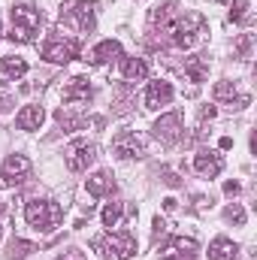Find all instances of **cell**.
I'll return each mask as SVG.
<instances>
[{"instance_id": "cell-1", "label": "cell", "mask_w": 257, "mask_h": 260, "mask_svg": "<svg viewBox=\"0 0 257 260\" xmlns=\"http://www.w3.org/2000/svg\"><path fill=\"white\" fill-rule=\"evenodd\" d=\"M157 21H160V30L170 34V43H173L176 49H182V52L194 49V46L206 37V18H203L200 12H182V15H179L173 3L157 6V9L151 12V24H157Z\"/></svg>"}, {"instance_id": "cell-2", "label": "cell", "mask_w": 257, "mask_h": 260, "mask_svg": "<svg viewBox=\"0 0 257 260\" xmlns=\"http://www.w3.org/2000/svg\"><path fill=\"white\" fill-rule=\"evenodd\" d=\"M43 27V12L27 3V0H18L12 6V30H9V40L12 43H34L37 34Z\"/></svg>"}, {"instance_id": "cell-3", "label": "cell", "mask_w": 257, "mask_h": 260, "mask_svg": "<svg viewBox=\"0 0 257 260\" xmlns=\"http://www.w3.org/2000/svg\"><path fill=\"white\" fill-rule=\"evenodd\" d=\"M24 221L40 233H52L64 221V209L55 200H30L24 206Z\"/></svg>"}, {"instance_id": "cell-4", "label": "cell", "mask_w": 257, "mask_h": 260, "mask_svg": "<svg viewBox=\"0 0 257 260\" xmlns=\"http://www.w3.org/2000/svg\"><path fill=\"white\" fill-rule=\"evenodd\" d=\"M100 260H130L136 254V236L133 233H106L94 242Z\"/></svg>"}, {"instance_id": "cell-5", "label": "cell", "mask_w": 257, "mask_h": 260, "mask_svg": "<svg viewBox=\"0 0 257 260\" xmlns=\"http://www.w3.org/2000/svg\"><path fill=\"white\" fill-rule=\"evenodd\" d=\"M61 24L79 30V34H91L94 30V3H88V0H64L61 3Z\"/></svg>"}, {"instance_id": "cell-6", "label": "cell", "mask_w": 257, "mask_h": 260, "mask_svg": "<svg viewBox=\"0 0 257 260\" xmlns=\"http://www.w3.org/2000/svg\"><path fill=\"white\" fill-rule=\"evenodd\" d=\"M94 157H97V145L88 142V139L70 142L67 151H64V160H67V170H70V173H85V170L94 164Z\"/></svg>"}, {"instance_id": "cell-7", "label": "cell", "mask_w": 257, "mask_h": 260, "mask_svg": "<svg viewBox=\"0 0 257 260\" xmlns=\"http://www.w3.org/2000/svg\"><path fill=\"white\" fill-rule=\"evenodd\" d=\"M112 154H115L118 160L142 157V154H145V136L136 133V130H121V133H115V139H112Z\"/></svg>"}, {"instance_id": "cell-8", "label": "cell", "mask_w": 257, "mask_h": 260, "mask_svg": "<svg viewBox=\"0 0 257 260\" xmlns=\"http://www.w3.org/2000/svg\"><path fill=\"white\" fill-rule=\"evenodd\" d=\"M76 55H79V43L70 40V37H52L43 46V58L49 64H70Z\"/></svg>"}, {"instance_id": "cell-9", "label": "cell", "mask_w": 257, "mask_h": 260, "mask_svg": "<svg viewBox=\"0 0 257 260\" xmlns=\"http://www.w3.org/2000/svg\"><path fill=\"white\" fill-rule=\"evenodd\" d=\"M182 130H185L182 127V112H167L154 121V136L167 145H176L182 139Z\"/></svg>"}, {"instance_id": "cell-10", "label": "cell", "mask_w": 257, "mask_h": 260, "mask_svg": "<svg viewBox=\"0 0 257 260\" xmlns=\"http://www.w3.org/2000/svg\"><path fill=\"white\" fill-rule=\"evenodd\" d=\"M173 97H176L173 85H170L167 79H154V82H148V88H145V109L170 106V103H173Z\"/></svg>"}, {"instance_id": "cell-11", "label": "cell", "mask_w": 257, "mask_h": 260, "mask_svg": "<svg viewBox=\"0 0 257 260\" xmlns=\"http://www.w3.org/2000/svg\"><path fill=\"white\" fill-rule=\"evenodd\" d=\"M61 97H64L67 106H82V103H88V100L94 97V91H91V82H88L85 76H73V79L64 85Z\"/></svg>"}, {"instance_id": "cell-12", "label": "cell", "mask_w": 257, "mask_h": 260, "mask_svg": "<svg viewBox=\"0 0 257 260\" xmlns=\"http://www.w3.org/2000/svg\"><path fill=\"white\" fill-rule=\"evenodd\" d=\"M194 170H197L200 176H206V179H215V176H221V170H224V157H221L218 151L203 148V151L194 154Z\"/></svg>"}, {"instance_id": "cell-13", "label": "cell", "mask_w": 257, "mask_h": 260, "mask_svg": "<svg viewBox=\"0 0 257 260\" xmlns=\"http://www.w3.org/2000/svg\"><path fill=\"white\" fill-rule=\"evenodd\" d=\"M212 97H215L218 103H230L233 109H245V106H248V94H239L236 82H227V79L212 88Z\"/></svg>"}, {"instance_id": "cell-14", "label": "cell", "mask_w": 257, "mask_h": 260, "mask_svg": "<svg viewBox=\"0 0 257 260\" xmlns=\"http://www.w3.org/2000/svg\"><path fill=\"white\" fill-rule=\"evenodd\" d=\"M115 58H124L118 40H103V43H97L88 52V64H94V67H103V64H109V61H115Z\"/></svg>"}, {"instance_id": "cell-15", "label": "cell", "mask_w": 257, "mask_h": 260, "mask_svg": "<svg viewBox=\"0 0 257 260\" xmlns=\"http://www.w3.org/2000/svg\"><path fill=\"white\" fill-rule=\"evenodd\" d=\"M194 257H197V242L185 239V236H176L160 254V260H194Z\"/></svg>"}, {"instance_id": "cell-16", "label": "cell", "mask_w": 257, "mask_h": 260, "mask_svg": "<svg viewBox=\"0 0 257 260\" xmlns=\"http://www.w3.org/2000/svg\"><path fill=\"white\" fill-rule=\"evenodd\" d=\"M0 170L12 179V185H18V182H24V179L30 176V160H27L24 154H9Z\"/></svg>"}, {"instance_id": "cell-17", "label": "cell", "mask_w": 257, "mask_h": 260, "mask_svg": "<svg viewBox=\"0 0 257 260\" xmlns=\"http://www.w3.org/2000/svg\"><path fill=\"white\" fill-rule=\"evenodd\" d=\"M43 121H46V109H43V106H37V103L24 106V109L15 115L18 130H40V127H43Z\"/></svg>"}, {"instance_id": "cell-18", "label": "cell", "mask_w": 257, "mask_h": 260, "mask_svg": "<svg viewBox=\"0 0 257 260\" xmlns=\"http://www.w3.org/2000/svg\"><path fill=\"white\" fill-rule=\"evenodd\" d=\"M85 188H88V194H91V197H109L112 191H115V179H112V173L100 170V173L88 176Z\"/></svg>"}, {"instance_id": "cell-19", "label": "cell", "mask_w": 257, "mask_h": 260, "mask_svg": "<svg viewBox=\"0 0 257 260\" xmlns=\"http://www.w3.org/2000/svg\"><path fill=\"white\" fill-rule=\"evenodd\" d=\"M239 257V245L227 236H218L209 242V260H236Z\"/></svg>"}, {"instance_id": "cell-20", "label": "cell", "mask_w": 257, "mask_h": 260, "mask_svg": "<svg viewBox=\"0 0 257 260\" xmlns=\"http://www.w3.org/2000/svg\"><path fill=\"white\" fill-rule=\"evenodd\" d=\"M27 73V61L24 58H0V82H18Z\"/></svg>"}, {"instance_id": "cell-21", "label": "cell", "mask_w": 257, "mask_h": 260, "mask_svg": "<svg viewBox=\"0 0 257 260\" xmlns=\"http://www.w3.org/2000/svg\"><path fill=\"white\" fill-rule=\"evenodd\" d=\"M121 76L130 82H142L148 76V64L142 58H121Z\"/></svg>"}, {"instance_id": "cell-22", "label": "cell", "mask_w": 257, "mask_h": 260, "mask_svg": "<svg viewBox=\"0 0 257 260\" xmlns=\"http://www.w3.org/2000/svg\"><path fill=\"white\" fill-rule=\"evenodd\" d=\"M30 251H37V245H34V242L12 239V242H9V251H6V257H9V260H24Z\"/></svg>"}, {"instance_id": "cell-23", "label": "cell", "mask_w": 257, "mask_h": 260, "mask_svg": "<svg viewBox=\"0 0 257 260\" xmlns=\"http://www.w3.org/2000/svg\"><path fill=\"white\" fill-rule=\"evenodd\" d=\"M121 215H124V206L121 203H109L106 209H103V215H100V221H103V227H118V221H121Z\"/></svg>"}, {"instance_id": "cell-24", "label": "cell", "mask_w": 257, "mask_h": 260, "mask_svg": "<svg viewBox=\"0 0 257 260\" xmlns=\"http://www.w3.org/2000/svg\"><path fill=\"white\" fill-rule=\"evenodd\" d=\"M224 218H227V221H233L236 227H245V209H242L239 203L227 206V209H224Z\"/></svg>"}, {"instance_id": "cell-25", "label": "cell", "mask_w": 257, "mask_h": 260, "mask_svg": "<svg viewBox=\"0 0 257 260\" xmlns=\"http://www.w3.org/2000/svg\"><path fill=\"white\" fill-rule=\"evenodd\" d=\"M245 12H248V0H236V6H233V12H230V21H242L245 18Z\"/></svg>"}, {"instance_id": "cell-26", "label": "cell", "mask_w": 257, "mask_h": 260, "mask_svg": "<svg viewBox=\"0 0 257 260\" xmlns=\"http://www.w3.org/2000/svg\"><path fill=\"white\" fill-rule=\"evenodd\" d=\"M185 73L191 76L194 82H203V79H206V67H203V64H188V67H185Z\"/></svg>"}, {"instance_id": "cell-27", "label": "cell", "mask_w": 257, "mask_h": 260, "mask_svg": "<svg viewBox=\"0 0 257 260\" xmlns=\"http://www.w3.org/2000/svg\"><path fill=\"white\" fill-rule=\"evenodd\" d=\"M58 260H85V254H82L79 248H70V251H64Z\"/></svg>"}, {"instance_id": "cell-28", "label": "cell", "mask_w": 257, "mask_h": 260, "mask_svg": "<svg viewBox=\"0 0 257 260\" xmlns=\"http://www.w3.org/2000/svg\"><path fill=\"white\" fill-rule=\"evenodd\" d=\"M239 191H242V188H239V182H227V185H224V194H227V197H236Z\"/></svg>"}, {"instance_id": "cell-29", "label": "cell", "mask_w": 257, "mask_h": 260, "mask_svg": "<svg viewBox=\"0 0 257 260\" xmlns=\"http://www.w3.org/2000/svg\"><path fill=\"white\" fill-rule=\"evenodd\" d=\"M164 182H167V185H170V188H176V185H182V182H179V176H176V173H164Z\"/></svg>"}, {"instance_id": "cell-30", "label": "cell", "mask_w": 257, "mask_h": 260, "mask_svg": "<svg viewBox=\"0 0 257 260\" xmlns=\"http://www.w3.org/2000/svg\"><path fill=\"white\" fill-rule=\"evenodd\" d=\"M0 188H15V185H12V179H9L3 170H0Z\"/></svg>"}, {"instance_id": "cell-31", "label": "cell", "mask_w": 257, "mask_h": 260, "mask_svg": "<svg viewBox=\"0 0 257 260\" xmlns=\"http://www.w3.org/2000/svg\"><path fill=\"white\" fill-rule=\"evenodd\" d=\"M6 103H9V97H0V112H3V109H9Z\"/></svg>"}, {"instance_id": "cell-32", "label": "cell", "mask_w": 257, "mask_h": 260, "mask_svg": "<svg viewBox=\"0 0 257 260\" xmlns=\"http://www.w3.org/2000/svg\"><path fill=\"white\" fill-rule=\"evenodd\" d=\"M0 215H3V200H0Z\"/></svg>"}, {"instance_id": "cell-33", "label": "cell", "mask_w": 257, "mask_h": 260, "mask_svg": "<svg viewBox=\"0 0 257 260\" xmlns=\"http://www.w3.org/2000/svg\"><path fill=\"white\" fill-rule=\"evenodd\" d=\"M0 34H3V27H0Z\"/></svg>"}]
</instances>
